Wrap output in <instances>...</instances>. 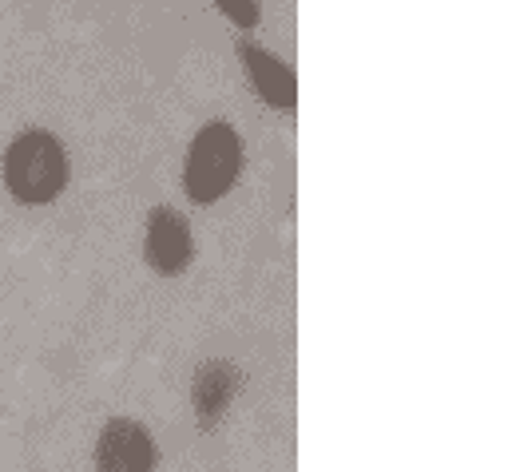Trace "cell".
I'll return each mask as SVG.
<instances>
[{"instance_id":"obj_1","label":"cell","mask_w":512,"mask_h":472,"mask_svg":"<svg viewBox=\"0 0 512 472\" xmlns=\"http://www.w3.org/2000/svg\"><path fill=\"white\" fill-rule=\"evenodd\" d=\"M4 183L20 203H52L68 183V151L48 131H24L4 155Z\"/></svg>"},{"instance_id":"obj_3","label":"cell","mask_w":512,"mask_h":472,"mask_svg":"<svg viewBox=\"0 0 512 472\" xmlns=\"http://www.w3.org/2000/svg\"><path fill=\"white\" fill-rule=\"evenodd\" d=\"M96 465L100 472H151L155 441L135 421H108L96 441Z\"/></svg>"},{"instance_id":"obj_6","label":"cell","mask_w":512,"mask_h":472,"mask_svg":"<svg viewBox=\"0 0 512 472\" xmlns=\"http://www.w3.org/2000/svg\"><path fill=\"white\" fill-rule=\"evenodd\" d=\"M243 60H247V76L258 84V92L274 104V108H290L294 104V76L286 72V64H278L274 56L258 52V48H247L243 44Z\"/></svg>"},{"instance_id":"obj_2","label":"cell","mask_w":512,"mask_h":472,"mask_svg":"<svg viewBox=\"0 0 512 472\" xmlns=\"http://www.w3.org/2000/svg\"><path fill=\"white\" fill-rule=\"evenodd\" d=\"M239 175V135L231 123H207L191 151H187V171H183V187L195 203H215L219 195H227V187Z\"/></svg>"},{"instance_id":"obj_7","label":"cell","mask_w":512,"mask_h":472,"mask_svg":"<svg viewBox=\"0 0 512 472\" xmlns=\"http://www.w3.org/2000/svg\"><path fill=\"white\" fill-rule=\"evenodd\" d=\"M219 4H223L227 16L239 20V24H255L258 20V0H219Z\"/></svg>"},{"instance_id":"obj_4","label":"cell","mask_w":512,"mask_h":472,"mask_svg":"<svg viewBox=\"0 0 512 472\" xmlns=\"http://www.w3.org/2000/svg\"><path fill=\"white\" fill-rule=\"evenodd\" d=\"M195 246H191V227L179 211L171 207H155L147 219V262L159 274H179L187 270Z\"/></svg>"},{"instance_id":"obj_5","label":"cell","mask_w":512,"mask_h":472,"mask_svg":"<svg viewBox=\"0 0 512 472\" xmlns=\"http://www.w3.org/2000/svg\"><path fill=\"white\" fill-rule=\"evenodd\" d=\"M235 385H239V377H235V369L227 361H211V365L199 369L195 389H191V401H195V413L203 417V425H211L215 417H223L227 401L235 397Z\"/></svg>"}]
</instances>
